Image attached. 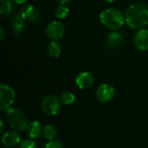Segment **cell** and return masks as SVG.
<instances>
[{
    "label": "cell",
    "mask_w": 148,
    "mask_h": 148,
    "mask_svg": "<svg viewBox=\"0 0 148 148\" xmlns=\"http://www.w3.org/2000/svg\"><path fill=\"white\" fill-rule=\"evenodd\" d=\"M19 14L25 19L29 20L33 23H36L39 22L41 18L40 11L31 3H25L23 4Z\"/></svg>",
    "instance_id": "cell-8"
},
{
    "label": "cell",
    "mask_w": 148,
    "mask_h": 148,
    "mask_svg": "<svg viewBox=\"0 0 148 148\" xmlns=\"http://www.w3.org/2000/svg\"><path fill=\"white\" fill-rule=\"evenodd\" d=\"M3 37H4V31H3V28H0V40L3 41Z\"/></svg>",
    "instance_id": "cell-24"
},
{
    "label": "cell",
    "mask_w": 148,
    "mask_h": 148,
    "mask_svg": "<svg viewBox=\"0 0 148 148\" xmlns=\"http://www.w3.org/2000/svg\"><path fill=\"white\" fill-rule=\"evenodd\" d=\"M14 1V3H16V4H25L26 3V2L28 1V0H13Z\"/></svg>",
    "instance_id": "cell-23"
},
{
    "label": "cell",
    "mask_w": 148,
    "mask_h": 148,
    "mask_svg": "<svg viewBox=\"0 0 148 148\" xmlns=\"http://www.w3.org/2000/svg\"><path fill=\"white\" fill-rule=\"evenodd\" d=\"M134 44L141 51L148 50V29L145 28L138 30L134 36Z\"/></svg>",
    "instance_id": "cell-10"
},
{
    "label": "cell",
    "mask_w": 148,
    "mask_h": 148,
    "mask_svg": "<svg viewBox=\"0 0 148 148\" xmlns=\"http://www.w3.org/2000/svg\"><path fill=\"white\" fill-rule=\"evenodd\" d=\"M2 143L6 147H14L21 143V137L16 131H8L3 134Z\"/></svg>",
    "instance_id": "cell-11"
},
{
    "label": "cell",
    "mask_w": 148,
    "mask_h": 148,
    "mask_svg": "<svg viewBox=\"0 0 148 148\" xmlns=\"http://www.w3.org/2000/svg\"><path fill=\"white\" fill-rule=\"evenodd\" d=\"M108 3H115V2H117L118 0H106Z\"/></svg>",
    "instance_id": "cell-26"
},
{
    "label": "cell",
    "mask_w": 148,
    "mask_h": 148,
    "mask_svg": "<svg viewBox=\"0 0 148 148\" xmlns=\"http://www.w3.org/2000/svg\"><path fill=\"white\" fill-rule=\"evenodd\" d=\"M56 135H57V131L53 125L48 124V125H45L43 127L42 136L44 137V139H46L49 141H51V140H56Z\"/></svg>",
    "instance_id": "cell-17"
},
{
    "label": "cell",
    "mask_w": 148,
    "mask_h": 148,
    "mask_svg": "<svg viewBox=\"0 0 148 148\" xmlns=\"http://www.w3.org/2000/svg\"><path fill=\"white\" fill-rule=\"evenodd\" d=\"M17 148H36V143L35 142L34 140L27 139L21 141Z\"/></svg>",
    "instance_id": "cell-20"
},
{
    "label": "cell",
    "mask_w": 148,
    "mask_h": 148,
    "mask_svg": "<svg viewBox=\"0 0 148 148\" xmlns=\"http://www.w3.org/2000/svg\"><path fill=\"white\" fill-rule=\"evenodd\" d=\"M0 125H1V127H0V133L3 134V129H4V125H3V120L0 121Z\"/></svg>",
    "instance_id": "cell-25"
},
{
    "label": "cell",
    "mask_w": 148,
    "mask_h": 148,
    "mask_svg": "<svg viewBox=\"0 0 148 148\" xmlns=\"http://www.w3.org/2000/svg\"><path fill=\"white\" fill-rule=\"evenodd\" d=\"M60 100H61V101H62V103L63 105L69 106V105H72L73 103H75V95L70 91H65L61 95Z\"/></svg>",
    "instance_id": "cell-19"
},
{
    "label": "cell",
    "mask_w": 148,
    "mask_h": 148,
    "mask_svg": "<svg viewBox=\"0 0 148 148\" xmlns=\"http://www.w3.org/2000/svg\"><path fill=\"white\" fill-rule=\"evenodd\" d=\"M42 128L43 127H42V125L37 121H33L29 122L27 128V133L29 134V137L34 140L38 139L41 136V134H42Z\"/></svg>",
    "instance_id": "cell-14"
},
{
    "label": "cell",
    "mask_w": 148,
    "mask_h": 148,
    "mask_svg": "<svg viewBox=\"0 0 148 148\" xmlns=\"http://www.w3.org/2000/svg\"><path fill=\"white\" fill-rule=\"evenodd\" d=\"M6 121L9 126L16 132L27 131L29 124L26 115L18 108H11L6 111Z\"/></svg>",
    "instance_id": "cell-3"
},
{
    "label": "cell",
    "mask_w": 148,
    "mask_h": 148,
    "mask_svg": "<svg viewBox=\"0 0 148 148\" xmlns=\"http://www.w3.org/2000/svg\"><path fill=\"white\" fill-rule=\"evenodd\" d=\"M47 37L51 41H58L62 39L65 34V28L61 21L55 20L49 22L45 29Z\"/></svg>",
    "instance_id": "cell-6"
},
{
    "label": "cell",
    "mask_w": 148,
    "mask_h": 148,
    "mask_svg": "<svg viewBox=\"0 0 148 148\" xmlns=\"http://www.w3.org/2000/svg\"><path fill=\"white\" fill-rule=\"evenodd\" d=\"M115 95V88L108 83L101 84L98 87L95 92L96 100L101 103H106L114 99Z\"/></svg>",
    "instance_id": "cell-7"
},
{
    "label": "cell",
    "mask_w": 148,
    "mask_h": 148,
    "mask_svg": "<svg viewBox=\"0 0 148 148\" xmlns=\"http://www.w3.org/2000/svg\"><path fill=\"white\" fill-rule=\"evenodd\" d=\"M25 24L26 20L20 14L15 15L10 21V27L12 32L16 36L22 35L25 29Z\"/></svg>",
    "instance_id": "cell-12"
},
{
    "label": "cell",
    "mask_w": 148,
    "mask_h": 148,
    "mask_svg": "<svg viewBox=\"0 0 148 148\" xmlns=\"http://www.w3.org/2000/svg\"><path fill=\"white\" fill-rule=\"evenodd\" d=\"M75 84L80 89H88L94 84V76L88 71L81 72L75 78Z\"/></svg>",
    "instance_id": "cell-9"
},
{
    "label": "cell",
    "mask_w": 148,
    "mask_h": 148,
    "mask_svg": "<svg viewBox=\"0 0 148 148\" xmlns=\"http://www.w3.org/2000/svg\"><path fill=\"white\" fill-rule=\"evenodd\" d=\"M125 20L131 29H145L148 25V7L140 3L131 4L126 10Z\"/></svg>",
    "instance_id": "cell-1"
},
{
    "label": "cell",
    "mask_w": 148,
    "mask_h": 148,
    "mask_svg": "<svg viewBox=\"0 0 148 148\" xmlns=\"http://www.w3.org/2000/svg\"><path fill=\"white\" fill-rule=\"evenodd\" d=\"M44 148H64L62 143L58 140H51V141H49L46 145Z\"/></svg>",
    "instance_id": "cell-21"
},
{
    "label": "cell",
    "mask_w": 148,
    "mask_h": 148,
    "mask_svg": "<svg viewBox=\"0 0 148 148\" xmlns=\"http://www.w3.org/2000/svg\"><path fill=\"white\" fill-rule=\"evenodd\" d=\"M107 45L112 49H119L123 42V37L122 36L117 32V31H112L108 33L107 36Z\"/></svg>",
    "instance_id": "cell-13"
},
{
    "label": "cell",
    "mask_w": 148,
    "mask_h": 148,
    "mask_svg": "<svg viewBox=\"0 0 148 148\" xmlns=\"http://www.w3.org/2000/svg\"><path fill=\"white\" fill-rule=\"evenodd\" d=\"M100 20L105 27L112 31L121 29L126 22L123 13L115 8H108L102 10L100 14Z\"/></svg>",
    "instance_id": "cell-2"
},
{
    "label": "cell",
    "mask_w": 148,
    "mask_h": 148,
    "mask_svg": "<svg viewBox=\"0 0 148 148\" xmlns=\"http://www.w3.org/2000/svg\"><path fill=\"white\" fill-rule=\"evenodd\" d=\"M47 53L51 58H57L62 53V47L57 41H51L47 46Z\"/></svg>",
    "instance_id": "cell-16"
},
{
    "label": "cell",
    "mask_w": 148,
    "mask_h": 148,
    "mask_svg": "<svg viewBox=\"0 0 148 148\" xmlns=\"http://www.w3.org/2000/svg\"><path fill=\"white\" fill-rule=\"evenodd\" d=\"M16 99L15 90L8 84L0 85V109L8 111L12 108Z\"/></svg>",
    "instance_id": "cell-4"
},
{
    "label": "cell",
    "mask_w": 148,
    "mask_h": 148,
    "mask_svg": "<svg viewBox=\"0 0 148 148\" xmlns=\"http://www.w3.org/2000/svg\"><path fill=\"white\" fill-rule=\"evenodd\" d=\"M69 8L66 4H59L55 9V16L57 19H65L69 14Z\"/></svg>",
    "instance_id": "cell-18"
},
{
    "label": "cell",
    "mask_w": 148,
    "mask_h": 148,
    "mask_svg": "<svg viewBox=\"0 0 148 148\" xmlns=\"http://www.w3.org/2000/svg\"><path fill=\"white\" fill-rule=\"evenodd\" d=\"M55 2H56L59 4H67L69 3H70L72 0H54Z\"/></svg>",
    "instance_id": "cell-22"
},
{
    "label": "cell",
    "mask_w": 148,
    "mask_h": 148,
    "mask_svg": "<svg viewBox=\"0 0 148 148\" xmlns=\"http://www.w3.org/2000/svg\"><path fill=\"white\" fill-rule=\"evenodd\" d=\"M14 10L13 0H0V14L3 16H9Z\"/></svg>",
    "instance_id": "cell-15"
},
{
    "label": "cell",
    "mask_w": 148,
    "mask_h": 148,
    "mask_svg": "<svg viewBox=\"0 0 148 148\" xmlns=\"http://www.w3.org/2000/svg\"><path fill=\"white\" fill-rule=\"evenodd\" d=\"M62 107V101L61 100L54 95H49L45 96L42 101V109L44 114L47 115L54 116L56 115Z\"/></svg>",
    "instance_id": "cell-5"
}]
</instances>
